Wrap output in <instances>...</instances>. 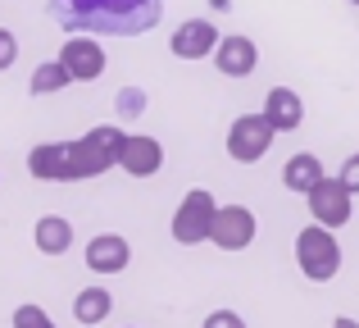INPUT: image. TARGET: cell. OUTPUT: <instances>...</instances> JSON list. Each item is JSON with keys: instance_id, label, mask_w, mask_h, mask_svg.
<instances>
[{"instance_id": "1", "label": "cell", "mask_w": 359, "mask_h": 328, "mask_svg": "<svg viewBox=\"0 0 359 328\" xmlns=\"http://www.w3.org/2000/svg\"><path fill=\"white\" fill-rule=\"evenodd\" d=\"M159 14H164V0H60L55 5V18L73 32L100 27V32H114V37L155 27Z\"/></svg>"}, {"instance_id": "2", "label": "cell", "mask_w": 359, "mask_h": 328, "mask_svg": "<svg viewBox=\"0 0 359 328\" xmlns=\"http://www.w3.org/2000/svg\"><path fill=\"white\" fill-rule=\"evenodd\" d=\"M296 265L309 283H332L341 274V242H337V228H323V223H309V228L296 232Z\"/></svg>"}, {"instance_id": "3", "label": "cell", "mask_w": 359, "mask_h": 328, "mask_svg": "<svg viewBox=\"0 0 359 328\" xmlns=\"http://www.w3.org/2000/svg\"><path fill=\"white\" fill-rule=\"evenodd\" d=\"M123 146H128V133L114 124H96L82 142H73V173H78V183L109 173L123 160Z\"/></svg>"}, {"instance_id": "4", "label": "cell", "mask_w": 359, "mask_h": 328, "mask_svg": "<svg viewBox=\"0 0 359 328\" xmlns=\"http://www.w3.org/2000/svg\"><path fill=\"white\" fill-rule=\"evenodd\" d=\"M214 214H219V201H214L205 187L187 192L182 205L173 210V242H177V247H201V242H210Z\"/></svg>"}, {"instance_id": "5", "label": "cell", "mask_w": 359, "mask_h": 328, "mask_svg": "<svg viewBox=\"0 0 359 328\" xmlns=\"http://www.w3.org/2000/svg\"><path fill=\"white\" fill-rule=\"evenodd\" d=\"M273 137H278V128L264 119V110L259 114H241V119H232V128H228V155L237 164H259L264 155H269Z\"/></svg>"}, {"instance_id": "6", "label": "cell", "mask_w": 359, "mask_h": 328, "mask_svg": "<svg viewBox=\"0 0 359 328\" xmlns=\"http://www.w3.org/2000/svg\"><path fill=\"white\" fill-rule=\"evenodd\" d=\"M305 201H309V219L323 223V228H346V223H351L355 192L341 183V173H337V178H323V183H318Z\"/></svg>"}, {"instance_id": "7", "label": "cell", "mask_w": 359, "mask_h": 328, "mask_svg": "<svg viewBox=\"0 0 359 328\" xmlns=\"http://www.w3.org/2000/svg\"><path fill=\"white\" fill-rule=\"evenodd\" d=\"M255 232H259V219H255L250 205H219L210 242L219 251H245L255 242Z\"/></svg>"}, {"instance_id": "8", "label": "cell", "mask_w": 359, "mask_h": 328, "mask_svg": "<svg viewBox=\"0 0 359 328\" xmlns=\"http://www.w3.org/2000/svg\"><path fill=\"white\" fill-rule=\"evenodd\" d=\"M27 173L36 183H78L73 173V142H41L27 151Z\"/></svg>"}, {"instance_id": "9", "label": "cell", "mask_w": 359, "mask_h": 328, "mask_svg": "<svg viewBox=\"0 0 359 328\" xmlns=\"http://www.w3.org/2000/svg\"><path fill=\"white\" fill-rule=\"evenodd\" d=\"M60 60H64V69L73 73V82H96L100 73H105V46L87 32H73L69 41L60 46Z\"/></svg>"}, {"instance_id": "10", "label": "cell", "mask_w": 359, "mask_h": 328, "mask_svg": "<svg viewBox=\"0 0 359 328\" xmlns=\"http://www.w3.org/2000/svg\"><path fill=\"white\" fill-rule=\"evenodd\" d=\"M219 27L210 23V18H187L182 27L173 32V41H168V51L177 55V60L196 64V60H214V51H219Z\"/></svg>"}, {"instance_id": "11", "label": "cell", "mask_w": 359, "mask_h": 328, "mask_svg": "<svg viewBox=\"0 0 359 328\" xmlns=\"http://www.w3.org/2000/svg\"><path fill=\"white\" fill-rule=\"evenodd\" d=\"M128 265H132L128 237H118V232H100V237L87 242V269H91V274H123Z\"/></svg>"}, {"instance_id": "12", "label": "cell", "mask_w": 359, "mask_h": 328, "mask_svg": "<svg viewBox=\"0 0 359 328\" xmlns=\"http://www.w3.org/2000/svg\"><path fill=\"white\" fill-rule=\"evenodd\" d=\"M123 173L132 178H155L164 169V146L146 133H128V146H123V160H118Z\"/></svg>"}, {"instance_id": "13", "label": "cell", "mask_w": 359, "mask_h": 328, "mask_svg": "<svg viewBox=\"0 0 359 328\" xmlns=\"http://www.w3.org/2000/svg\"><path fill=\"white\" fill-rule=\"evenodd\" d=\"M214 64H219L223 78H250L255 64H259V46L250 37H223L219 51H214Z\"/></svg>"}, {"instance_id": "14", "label": "cell", "mask_w": 359, "mask_h": 328, "mask_svg": "<svg viewBox=\"0 0 359 328\" xmlns=\"http://www.w3.org/2000/svg\"><path fill=\"white\" fill-rule=\"evenodd\" d=\"M264 119H269L278 133H296V128L305 124V100L291 87H273L269 96H264Z\"/></svg>"}, {"instance_id": "15", "label": "cell", "mask_w": 359, "mask_h": 328, "mask_svg": "<svg viewBox=\"0 0 359 328\" xmlns=\"http://www.w3.org/2000/svg\"><path fill=\"white\" fill-rule=\"evenodd\" d=\"M32 242L41 256H64V251L73 247V223L64 219V214H41L32 228Z\"/></svg>"}, {"instance_id": "16", "label": "cell", "mask_w": 359, "mask_h": 328, "mask_svg": "<svg viewBox=\"0 0 359 328\" xmlns=\"http://www.w3.org/2000/svg\"><path fill=\"white\" fill-rule=\"evenodd\" d=\"M323 164H318V155H309V151H300V155H291L287 169H282V183L291 187V192H300V196H309L318 183H323Z\"/></svg>"}, {"instance_id": "17", "label": "cell", "mask_w": 359, "mask_h": 328, "mask_svg": "<svg viewBox=\"0 0 359 328\" xmlns=\"http://www.w3.org/2000/svg\"><path fill=\"white\" fill-rule=\"evenodd\" d=\"M109 310H114V296L105 292V287H82L78 296H73V320L78 324H105Z\"/></svg>"}, {"instance_id": "18", "label": "cell", "mask_w": 359, "mask_h": 328, "mask_svg": "<svg viewBox=\"0 0 359 328\" xmlns=\"http://www.w3.org/2000/svg\"><path fill=\"white\" fill-rule=\"evenodd\" d=\"M69 82H73V73L64 69V60H46V64H36L27 91H32V96H55V91H64Z\"/></svg>"}, {"instance_id": "19", "label": "cell", "mask_w": 359, "mask_h": 328, "mask_svg": "<svg viewBox=\"0 0 359 328\" xmlns=\"http://www.w3.org/2000/svg\"><path fill=\"white\" fill-rule=\"evenodd\" d=\"M46 324H55V320L41 310V306H18L14 310V328H46Z\"/></svg>"}, {"instance_id": "20", "label": "cell", "mask_w": 359, "mask_h": 328, "mask_svg": "<svg viewBox=\"0 0 359 328\" xmlns=\"http://www.w3.org/2000/svg\"><path fill=\"white\" fill-rule=\"evenodd\" d=\"M14 60H18V37L9 27H0V73L14 69Z\"/></svg>"}, {"instance_id": "21", "label": "cell", "mask_w": 359, "mask_h": 328, "mask_svg": "<svg viewBox=\"0 0 359 328\" xmlns=\"http://www.w3.org/2000/svg\"><path fill=\"white\" fill-rule=\"evenodd\" d=\"M201 328H245V320L237 310H214V315H205Z\"/></svg>"}, {"instance_id": "22", "label": "cell", "mask_w": 359, "mask_h": 328, "mask_svg": "<svg viewBox=\"0 0 359 328\" xmlns=\"http://www.w3.org/2000/svg\"><path fill=\"white\" fill-rule=\"evenodd\" d=\"M341 183H346V187H351V192L359 196V155H351V160L341 164Z\"/></svg>"}, {"instance_id": "23", "label": "cell", "mask_w": 359, "mask_h": 328, "mask_svg": "<svg viewBox=\"0 0 359 328\" xmlns=\"http://www.w3.org/2000/svg\"><path fill=\"white\" fill-rule=\"evenodd\" d=\"M332 328H359V324L351 320V315H341V320H332Z\"/></svg>"}, {"instance_id": "24", "label": "cell", "mask_w": 359, "mask_h": 328, "mask_svg": "<svg viewBox=\"0 0 359 328\" xmlns=\"http://www.w3.org/2000/svg\"><path fill=\"white\" fill-rule=\"evenodd\" d=\"M351 5H359V0H351Z\"/></svg>"}, {"instance_id": "25", "label": "cell", "mask_w": 359, "mask_h": 328, "mask_svg": "<svg viewBox=\"0 0 359 328\" xmlns=\"http://www.w3.org/2000/svg\"><path fill=\"white\" fill-rule=\"evenodd\" d=\"M46 328H55V324H46Z\"/></svg>"}]
</instances>
